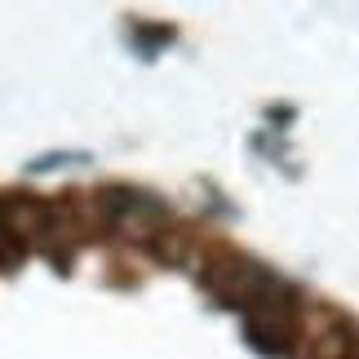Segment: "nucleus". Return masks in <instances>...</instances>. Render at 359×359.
<instances>
[{"instance_id":"f257e3e1","label":"nucleus","mask_w":359,"mask_h":359,"mask_svg":"<svg viewBox=\"0 0 359 359\" xmlns=\"http://www.w3.org/2000/svg\"><path fill=\"white\" fill-rule=\"evenodd\" d=\"M200 284L204 293H209L217 306L226 311H248L253 302L266 297V288L275 284V271L257 266V262H248L240 253H217L200 266Z\"/></svg>"},{"instance_id":"f03ea898","label":"nucleus","mask_w":359,"mask_h":359,"mask_svg":"<svg viewBox=\"0 0 359 359\" xmlns=\"http://www.w3.org/2000/svg\"><path fill=\"white\" fill-rule=\"evenodd\" d=\"M89 151H49V156H36L27 164V173H49V169H62V164H85Z\"/></svg>"}]
</instances>
